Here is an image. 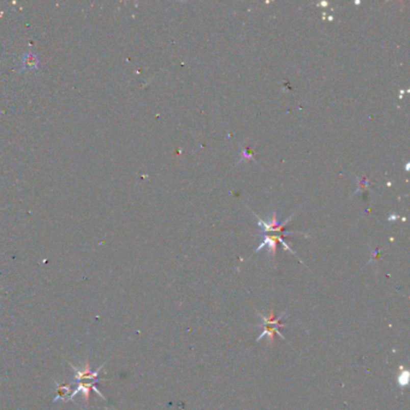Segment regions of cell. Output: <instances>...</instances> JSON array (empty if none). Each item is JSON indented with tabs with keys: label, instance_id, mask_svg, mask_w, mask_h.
Wrapping results in <instances>:
<instances>
[{
	"label": "cell",
	"instance_id": "1",
	"mask_svg": "<svg viewBox=\"0 0 410 410\" xmlns=\"http://www.w3.org/2000/svg\"><path fill=\"white\" fill-rule=\"evenodd\" d=\"M284 326H285V325H283V324H281V325H264V324H262V327H264V331H262V334H261L260 336H259L257 341L259 342L261 338L266 337V336H267V337L270 338V342L272 343V342H273V338H274V335H275V334L279 335L281 338L285 339L284 336L280 334L279 330H278V328H279V327H284Z\"/></svg>",
	"mask_w": 410,
	"mask_h": 410
},
{
	"label": "cell",
	"instance_id": "2",
	"mask_svg": "<svg viewBox=\"0 0 410 410\" xmlns=\"http://www.w3.org/2000/svg\"><path fill=\"white\" fill-rule=\"evenodd\" d=\"M409 379H410L409 372L406 371V369H403V371H401V373L398 374V378H397L398 385L401 386V388H404V386L408 385Z\"/></svg>",
	"mask_w": 410,
	"mask_h": 410
}]
</instances>
